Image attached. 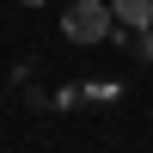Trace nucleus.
Segmentation results:
<instances>
[{
    "label": "nucleus",
    "instance_id": "nucleus-1",
    "mask_svg": "<svg viewBox=\"0 0 153 153\" xmlns=\"http://www.w3.org/2000/svg\"><path fill=\"white\" fill-rule=\"evenodd\" d=\"M61 31H68L74 43H98V37L110 31V12H104V0H74V6H68V19H61Z\"/></svg>",
    "mask_w": 153,
    "mask_h": 153
},
{
    "label": "nucleus",
    "instance_id": "nucleus-2",
    "mask_svg": "<svg viewBox=\"0 0 153 153\" xmlns=\"http://www.w3.org/2000/svg\"><path fill=\"white\" fill-rule=\"evenodd\" d=\"M110 19H123V25H135V31H147V25H153V0H110Z\"/></svg>",
    "mask_w": 153,
    "mask_h": 153
},
{
    "label": "nucleus",
    "instance_id": "nucleus-3",
    "mask_svg": "<svg viewBox=\"0 0 153 153\" xmlns=\"http://www.w3.org/2000/svg\"><path fill=\"white\" fill-rule=\"evenodd\" d=\"M25 6H43V0H25Z\"/></svg>",
    "mask_w": 153,
    "mask_h": 153
}]
</instances>
